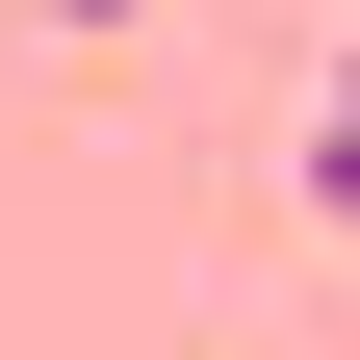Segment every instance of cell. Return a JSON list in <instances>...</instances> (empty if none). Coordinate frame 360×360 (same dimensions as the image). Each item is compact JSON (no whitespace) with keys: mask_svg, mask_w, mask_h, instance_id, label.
Instances as JSON below:
<instances>
[{"mask_svg":"<svg viewBox=\"0 0 360 360\" xmlns=\"http://www.w3.org/2000/svg\"><path fill=\"white\" fill-rule=\"evenodd\" d=\"M52 26H129V0H52Z\"/></svg>","mask_w":360,"mask_h":360,"instance_id":"2","label":"cell"},{"mask_svg":"<svg viewBox=\"0 0 360 360\" xmlns=\"http://www.w3.org/2000/svg\"><path fill=\"white\" fill-rule=\"evenodd\" d=\"M309 129H360V26H335V103H309Z\"/></svg>","mask_w":360,"mask_h":360,"instance_id":"1","label":"cell"}]
</instances>
